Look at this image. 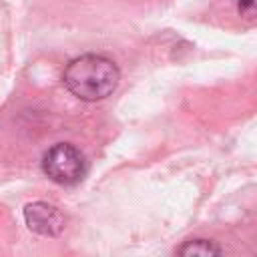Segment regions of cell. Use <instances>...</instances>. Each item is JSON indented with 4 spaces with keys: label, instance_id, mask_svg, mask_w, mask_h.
Masks as SVG:
<instances>
[{
    "label": "cell",
    "instance_id": "cell-4",
    "mask_svg": "<svg viewBox=\"0 0 257 257\" xmlns=\"http://www.w3.org/2000/svg\"><path fill=\"white\" fill-rule=\"evenodd\" d=\"M221 249L207 241V239H195V241H187L181 249H179V255H219Z\"/></svg>",
    "mask_w": 257,
    "mask_h": 257
},
{
    "label": "cell",
    "instance_id": "cell-1",
    "mask_svg": "<svg viewBox=\"0 0 257 257\" xmlns=\"http://www.w3.org/2000/svg\"><path fill=\"white\" fill-rule=\"evenodd\" d=\"M116 64L102 54H82L70 60L62 72L64 86L80 100H102L118 84Z\"/></svg>",
    "mask_w": 257,
    "mask_h": 257
},
{
    "label": "cell",
    "instance_id": "cell-2",
    "mask_svg": "<svg viewBox=\"0 0 257 257\" xmlns=\"http://www.w3.org/2000/svg\"><path fill=\"white\" fill-rule=\"evenodd\" d=\"M42 171L58 185H76L86 173V161L76 147L58 143L44 153Z\"/></svg>",
    "mask_w": 257,
    "mask_h": 257
},
{
    "label": "cell",
    "instance_id": "cell-5",
    "mask_svg": "<svg viewBox=\"0 0 257 257\" xmlns=\"http://www.w3.org/2000/svg\"><path fill=\"white\" fill-rule=\"evenodd\" d=\"M239 12L249 16V18H257V0H237Z\"/></svg>",
    "mask_w": 257,
    "mask_h": 257
},
{
    "label": "cell",
    "instance_id": "cell-3",
    "mask_svg": "<svg viewBox=\"0 0 257 257\" xmlns=\"http://www.w3.org/2000/svg\"><path fill=\"white\" fill-rule=\"evenodd\" d=\"M24 219H26V225L34 233L44 235V237H54L64 227L62 213L54 205H48L44 201H36V203L26 205L24 207Z\"/></svg>",
    "mask_w": 257,
    "mask_h": 257
}]
</instances>
